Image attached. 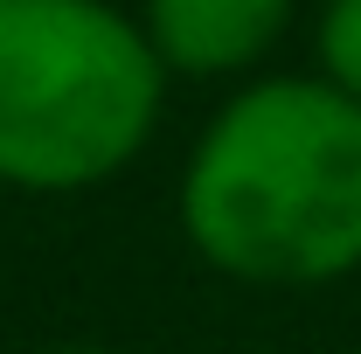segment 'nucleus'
<instances>
[{"label":"nucleus","instance_id":"7ed1b4c3","mask_svg":"<svg viewBox=\"0 0 361 354\" xmlns=\"http://www.w3.org/2000/svg\"><path fill=\"white\" fill-rule=\"evenodd\" d=\"M292 21V0H146L139 28L174 77H236Z\"/></svg>","mask_w":361,"mask_h":354},{"label":"nucleus","instance_id":"39448f33","mask_svg":"<svg viewBox=\"0 0 361 354\" xmlns=\"http://www.w3.org/2000/svg\"><path fill=\"white\" fill-rule=\"evenodd\" d=\"M42 354H111V348H42Z\"/></svg>","mask_w":361,"mask_h":354},{"label":"nucleus","instance_id":"f257e3e1","mask_svg":"<svg viewBox=\"0 0 361 354\" xmlns=\"http://www.w3.org/2000/svg\"><path fill=\"white\" fill-rule=\"evenodd\" d=\"M180 236L243 285L361 271V97L326 77L243 84L180 167Z\"/></svg>","mask_w":361,"mask_h":354},{"label":"nucleus","instance_id":"f03ea898","mask_svg":"<svg viewBox=\"0 0 361 354\" xmlns=\"http://www.w3.org/2000/svg\"><path fill=\"white\" fill-rule=\"evenodd\" d=\"M167 70L111 0H0V188L77 195L160 126Z\"/></svg>","mask_w":361,"mask_h":354},{"label":"nucleus","instance_id":"20e7f679","mask_svg":"<svg viewBox=\"0 0 361 354\" xmlns=\"http://www.w3.org/2000/svg\"><path fill=\"white\" fill-rule=\"evenodd\" d=\"M319 77L361 97V0H326L319 14Z\"/></svg>","mask_w":361,"mask_h":354}]
</instances>
